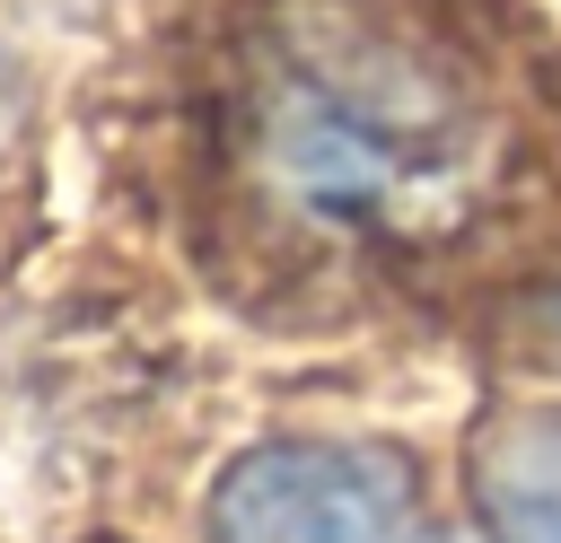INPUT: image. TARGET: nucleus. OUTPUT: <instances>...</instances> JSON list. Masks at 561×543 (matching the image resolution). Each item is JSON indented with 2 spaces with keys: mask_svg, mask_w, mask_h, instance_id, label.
Returning a JSON list of instances; mask_svg holds the SVG:
<instances>
[{
  "mask_svg": "<svg viewBox=\"0 0 561 543\" xmlns=\"http://www.w3.org/2000/svg\"><path fill=\"white\" fill-rule=\"evenodd\" d=\"M9 131H18V70H9V53H0V149H9Z\"/></svg>",
  "mask_w": 561,
  "mask_h": 543,
  "instance_id": "nucleus-4",
  "label": "nucleus"
},
{
  "mask_svg": "<svg viewBox=\"0 0 561 543\" xmlns=\"http://www.w3.org/2000/svg\"><path fill=\"white\" fill-rule=\"evenodd\" d=\"M491 543H561V412H508L473 455Z\"/></svg>",
  "mask_w": 561,
  "mask_h": 543,
  "instance_id": "nucleus-3",
  "label": "nucleus"
},
{
  "mask_svg": "<svg viewBox=\"0 0 561 543\" xmlns=\"http://www.w3.org/2000/svg\"><path fill=\"white\" fill-rule=\"evenodd\" d=\"M202 254L298 307L561 280V44L517 0H219L184 79Z\"/></svg>",
  "mask_w": 561,
  "mask_h": 543,
  "instance_id": "nucleus-1",
  "label": "nucleus"
},
{
  "mask_svg": "<svg viewBox=\"0 0 561 543\" xmlns=\"http://www.w3.org/2000/svg\"><path fill=\"white\" fill-rule=\"evenodd\" d=\"M412 464L368 438H263L210 482V543H412Z\"/></svg>",
  "mask_w": 561,
  "mask_h": 543,
  "instance_id": "nucleus-2",
  "label": "nucleus"
}]
</instances>
